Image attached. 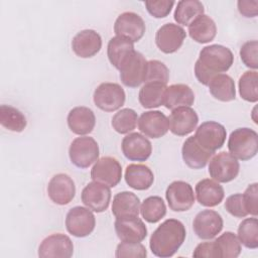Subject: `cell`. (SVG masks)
I'll return each mask as SVG.
<instances>
[{"mask_svg": "<svg viewBox=\"0 0 258 258\" xmlns=\"http://www.w3.org/2000/svg\"><path fill=\"white\" fill-rule=\"evenodd\" d=\"M168 121L169 130L172 134L176 136H185L197 128L199 116L190 107H179L171 111Z\"/></svg>", "mask_w": 258, "mask_h": 258, "instance_id": "cell-22", "label": "cell"}, {"mask_svg": "<svg viewBox=\"0 0 258 258\" xmlns=\"http://www.w3.org/2000/svg\"><path fill=\"white\" fill-rule=\"evenodd\" d=\"M224 226L221 215L213 210H203L198 213L192 221L195 234L203 240H211L222 231Z\"/></svg>", "mask_w": 258, "mask_h": 258, "instance_id": "cell-13", "label": "cell"}, {"mask_svg": "<svg viewBox=\"0 0 258 258\" xmlns=\"http://www.w3.org/2000/svg\"><path fill=\"white\" fill-rule=\"evenodd\" d=\"M228 149L237 159L242 161L253 158L258 152V134L255 130L243 127L231 132Z\"/></svg>", "mask_w": 258, "mask_h": 258, "instance_id": "cell-3", "label": "cell"}, {"mask_svg": "<svg viewBox=\"0 0 258 258\" xmlns=\"http://www.w3.org/2000/svg\"><path fill=\"white\" fill-rule=\"evenodd\" d=\"M239 12L247 18L256 17L258 14V1H249V0H240L237 2Z\"/></svg>", "mask_w": 258, "mask_h": 258, "instance_id": "cell-47", "label": "cell"}, {"mask_svg": "<svg viewBox=\"0 0 258 258\" xmlns=\"http://www.w3.org/2000/svg\"><path fill=\"white\" fill-rule=\"evenodd\" d=\"M47 195L51 202L56 205L70 204L76 195V185L73 178L66 173L53 175L47 184Z\"/></svg>", "mask_w": 258, "mask_h": 258, "instance_id": "cell-18", "label": "cell"}, {"mask_svg": "<svg viewBox=\"0 0 258 258\" xmlns=\"http://www.w3.org/2000/svg\"><path fill=\"white\" fill-rule=\"evenodd\" d=\"M147 60L139 51L134 53L124 62L119 70L122 84L128 88H137L145 81Z\"/></svg>", "mask_w": 258, "mask_h": 258, "instance_id": "cell-11", "label": "cell"}, {"mask_svg": "<svg viewBox=\"0 0 258 258\" xmlns=\"http://www.w3.org/2000/svg\"><path fill=\"white\" fill-rule=\"evenodd\" d=\"M74 253V244L64 234H51L44 238L38 247L40 258H70Z\"/></svg>", "mask_w": 258, "mask_h": 258, "instance_id": "cell-15", "label": "cell"}, {"mask_svg": "<svg viewBox=\"0 0 258 258\" xmlns=\"http://www.w3.org/2000/svg\"><path fill=\"white\" fill-rule=\"evenodd\" d=\"M257 50H258L257 40L247 41L240 48V57L242 62L247 68L252 69L253 71H256L258 69Z\"/></svg>", "mask_w": 258, "mask_h": 258, "instance_id": "cell-42", "label": "cell"}, {"mask_svg": "<svg viewBox=\"0 0 258 258\" xmlns=\"http://www.w3.org/2000/svg\"><path fill=\"white\" fill-rule=\"evenodd\" d=\"M234 62V55L230 48L221 44L205 46L195 63V76L204 86L217 75L226 73Z\"/></svg>", "mask_w": 258, "mask_h": 258, "instance_id": "cell-1", "label": "cell"}, {"mask_svg": "<svg viewBox=\"0 0 258 258\" xmlns=\"http://www.w3.org/2000/svg\"><path fill=\"white\" fill-rule=\"evenodd\" d=\"M115 256L117 258L123 257H134V258H144L147 256V251L144 245L141 243L132 242H121L117 245Z\"/></svg>", "mask_w": 258, "mask_h": 258, "instance_id": "cell-41", "label": "cell"}, {"mask_svg": "<svg viewBox=\"0 0 258 258\" xmlns=\"http://www.w3.org/2000/svg\"><path fill=\"white\" fill-rule=\"evenodd\" d=\"M138 129L145 136L157 139L169 130L168 118L160 111H147L138 118Z\"/></svg>", "mask_w": 258, "mask_h": 258, "instance_id": "cell-20", "label": "cell"}, {"mask_svg": "<svg viewBox=\"0 0 258 258\" xmlns=\"http://www.w3.org/2000/svg\"><path fill=\"white\" fill-rule=\"evenodd\" d=\"M211 95L221 102H231L236 98L234 80L227 74L215 76L208 85Z\"/></svg>", "mask_w": 258, "mask_h": 258, "instance_id": "cell-31", "label": "cell"}, {"mask_svg": "<svg viewBox=\"0 0 258 258\" xmlns=\"http://www.w3.org/2000/svg\"><path fill=\"white\" fill-rule=\"evenodd\" d=\"M238 239L248 249L258 247V221L256 217L243 220L238 227Z\"/></svg>", "mask_w": 258, "mask_h": 258, "instance_id": "cell-37", "label": "cell"}, {"mask_svg": "<svg viewBox=\"0 0 258 258\" xmlns=\"http://www.w3.org/2000/svg\"><path fill=\"white\" fill-rule=\"evenodd\" d=\"M69 156L75 166L88 168L99 159V145L93 137H77L70 145Z\"/></svg>", "mask_w": 258, "mask_h": 258, "instance_id": "cell-4", "label": "cell"}, {"mask_svg": "<svg viewBox=\"0 0 258 258\" xmlns=\"http://www.w3.org/2000/svg\"><path fill=\"white\" fill-rule=\"evenodd\" d=\"M166 85L161 83H145L138 94L140 105L145 109H153L163 105Z\"/></svg>", "mask_w": 258, "mask_h": 258, "instance_id": "cell-32", "label": "cell"}, {"mask_svg": "<svg viewBox=\"0 0 258 258\" xmlns=\"http://www.w3.org/2000/svg\"><path fill=\"white\" fill-rule=\"evenodd\" d=\"M196 196L200 205L213 208L223 202L225 191L218 181L204 178L196 184Z\"/></svg>", "mask_w": 258, "mask_h": 258, "instance_id": "cell-25", "label": "cell"}, {"mask_svg": "<svg viewBox=\"0 0 258 258\" xmlns=\"http://www.w3.org/2000/svg\"><path fill=\"white\" fill-rule=\"evenodd\" d=\"M67 121L70 130L80 136L90 134L96 125L94 112L85 106H78L70 110Z\"/></svg>", "mask_w": 258, "mask_h": 258, "instance_id": "cell-23", "label": "cell"}, {"mask_svg": "<svg viewBox=\"0 0 258 258\" xmlns=\"http://www.w3.org/2000/svg\"><path fill=\"white\" fill-rule=\"evenodd\" d=\"M195 102V94L185 84H173L166 87L163 105L169 110L179 107H190Z\"/></svg>", "mask_w": 258, "mask_h": 258, "instance_id": "cell-27", "label": "cell"}, {"mask_svg": "<svg viewBox=\"0 0 258 258\" xmlns=\"http://www.w3.org/2000/svg\"><path fill=\"white\" fill-rule=\"evenodd\" d=\"M214 153L203 148L195 139L194 136L188 137L182 144L181 156L184 163L192 169L204 168Z\"/></svg>", "mask_w": 258, "mask_h": 258, "instance_id": "cell-24", "label": "cell"}, {"mask_svg": "<svg viewBox=\"0 0 258 258\" xmlns=\"http://www.w3.org/2000/svg\"><path fill=\"white\" fill-rule=\"evenodd\" d=\"M102 47L101 35L93 29L79 31L72 40V49L76 55L82 58H90L96 55Z\"/></svg>", "mask_w": 258, "mask_h": 258, "instance_id": "cell-21", "label": "cell"}, {"mask_svg": "<svg viewBox=\"0 0 258 258\" xmlns=\"http://www.w3.org/2000/svg\"><path fill=\"white\" fill-rule=\"evenodd\" d=\"M140 214L146 222L157 223L166 215L165 203L158 196L148 197L140 206Z\"/></svg>", "mask_w": 258, "mask_h": 258, "instance_id": "cell-35", "label": "cell"}, {"mask_svg": "<svg viewBox=\"0 0 258 258\" xmlns=\"http://www.w3.org/2000/svg\"><path fill=\"white\" fill-rule=\"evenodd\" d=\"M240 170V164L230 152H220L210 159V176L218 182H230L237 177Z\"/></svg>", "mask_w": 258, "mask_h": 258, "instance_id": "cell-7", "label": "cell"}, {"mask_svg": "<svg viewBox=\"0 0 258 258\" xmlns=\"http://www.w3.org/2000/svg\"><path fill=\"white\" fill-rule=\"evenodd\" d=\"M134 42L131 40L121 37H112L107 46V55L110 63L118 71L124 64V62L134 53Z\"/></svg>", "mask_w": 258, "mask_h": 258, "instance_id": "cell-26", "label": "cell"}, {"mask_svg": "<svg viewBox=\"0 0 258 258\" xmlns=\"http://www.w3.org/2000/svg\"><path fill=\"white\" fill-rule=\"evenodd\" d=\"M124 156L131 161H145L152 152L151 142L142 134L133 132L127 134L121 143Z\"/></svg>", "mask_w": 258, "mask_h": 258, "instance_id": "cell-19", "label": "cell"}, {"mask_svg": "<svg viewBox=\"0 0 258 258\" xmlns=\"http://www.w3.org/2000/svg\"><path fill=\"white\" fill-rule=\"evenodd\" d=\"M239 94L250 103L258 101V74L256 71H247L239 79Z\"/></svg>", "mask_w": 258, "mask_h": 258, "instance_id": "cell-39", "label": "cell"}, {"mask_svg": "<svg viewBox=\"0 0 258 258\" xmlns=\"http://www.w3.org/2000/svg\"><path fill=\"white\" fill-rule=\"evenodd\" d=\"M186 37L185 30L178 24L165 23L155 34V43L163 53H173L177 51Z\"/></svg>", "mask_w": 258, "mask_h": 258, "instance_id": "cell-16", "label": "cell"}, {"mask_svg": "<svg viewBox=\"0 0 258 258\" xmlns=\"http://www.w3.org/2000/svg\"><path fill=\"white\" fill-rule=\"evenodd\" d=\"M219 258H236L241 253V243L233 232H225L215 241Z\"/></svg>", "mask_w": 258, "mask_h": 258, "instance_id": "cell-36", "label": "cell"}, {"mask_svg": "<svg viewBox=\"0 0 258 258\" xmlns=\"http://www.w3.org/2000/svg\"><path fill=\"white\" fill-rule=\"evenodd\" d=\"M114 228L121 242L140 243L147 236V228L138 216L116 218Z\"/></svg>", "mask_w": 258, "mask_h": 258, "instance_id": "cell-14", "label": "cell"}, {"mask_svg": "<svg viewBox=\"0 0 258 258\" xmlns=\"http://www.w3.org/2000/svg\"><path fill=\"white\" fill-rule=\"evenodd\" d=\"M169 80V70L160 60L151 59L147 61L144 83H161L166 85Z\"/></svg>", "mask_w": 258, "mask_h": 258, "instance_id": "cell-40", "label": "cell"}, {"mask_svg": "<svg viewBox=\"0 0 258 258\" xmlns=\"http://www.w3.org/2000/svg\"><path fill=\"white\" fill-rule=\"evenodd\" d=\"M194 257H214V258H219L218 250L216 248L215 242H204L200 243L196 249L194 250L192 253Z\"/></svg>", "mask_w": 258, "mask_h": 258, "instance_id": "cell-46", "label": "cell"}, {"mask_svg": "<svg viewBox=\"0 0 258 258\" xmlns=\"http://www.w3.org/2000/svg\"><path fill=\"white\" fill-rule=\"evenodd\" d=\"M146 9L148 11V13L155 17V18H164L166 17L173 5H174V1H169V0H158V1H145L144 2Z\"/></svg>", "mask_w": 258, "mask_h": 258, "instance_id": "cell-44", "label": "cell"}, {"mask_svg": "<svg viewBox=\"0 0 258 258\" xmlns=\"http://www.w3.org/2000/svg\"><path fill=\"white\" fill-rule=\"evenodd\" d=\"M125 181L133 189L146 190L154 181L152 170L145 164L131 163L125 169Z\"/></svg>", "mask_w": 258, "mask_h": 258, "instance_id": "cell-28", "label": "cell"}, {"mask_svg": "<svg viewBox=\"0 0 258 258\" xmlns=\"http://www.w3.org/2000/svg\"><path fill=\"white\" fill-rule=\"evenodd\" d=\"M0 123L7 130L17 133L22 132L27 125L24 114L10 105L0 106Z\"/></svg>", "mask_w": 258, "mask_h": 258, "instance_id": "cell-34", "label": "cell"}, {"mask_svg": "<svg viewBox=\"0 0 258 258\" xmlns=\"http://www.w3.org/2000/svg\"><path fill=\"white\" fill-rule=\"evenodd\" d=\"M91 178L94 181L108 185L116 186L122 178V167L120 162L111 156L99 158L91 169Z\"/></svg>", "mask_w": 258, "mask_h": 258, "instance_id": "cell-9", "label": "cell"}, {"mask_svg": "<svg viewBox=\"0 0 258 258\" xmlns=\"http://www.w3.org/2000/svg\"><path fill=\"white\" fill-rule=\"evenodd\" d=\"M205 12L204 5L198 0H181L177 2L173 18L177 24L188 26L196 18Z\"/></svg>", "mask_w": 258, "mask_h": 258, "instance_id": "cell-33", "label": "cell"}, {"mask_svg": "<svg viewBox=\"0 0 258 258\" xmlns=\"http://www.w3.org/2000/svg\"><path fill=\"white\" fill-rule=\"evenodd\" d=\"M95 105L102 111L113 112L120 109L126 100L124 89L116 83H102L94 91Z\"/></svg>", "mask_w": 258, "mask_h": 258, "instance_id": "cell-5", "label": "cell"}, {"mask_svg": "<svg viewBox=\"0 0 258 258\" xmlns=\"http://www.w3.org/2000/svg\"><path fill=\"white\" fill-rule=\"evenodd\" d=\"M140 213V200L131 191H121L114 196L112 214L116 218L138 216Z\"/></svg>", "mask_w": 258, "mask_h": 258, "instance_id": "cell-29", "label": "cell"}, {"mask_svg": "<svg viewBox=\"0 0 258 258\" xmlns=\"http://www.w3.org/2000/svg\"><path fill=\"white\" fill-rule=\"evenodd\" d=\"M188 34L196 42L208 43L216 37L217 25L210 16L203 14L188 25Z\"/></svg>", "mask_w": 258, "mask_h": 258, "instance_id": "cell-30", "label": "cell"}, {"mask_svg": "<svg viewBox=\"0 0 258 258\" xmlns=\"http://www.w3.org/2000/svg\"><path fill=\"white\" fill-rule=\"evenodd\" d=\"M137 122V113L133 109L124 108L115 113L112 117L111 125L119 134H129L136 128Z\"/></svg>", "mask_w": 258, "mask_h": 258, "instance_id": "cell-38", "label": "cell"}, {"mask_svg": "<svg viewBox=\"0 0 258 258\" xmlns=\"http://www.w3.org/2000/svg\"><path fill=\"white\" fill-rule=\"evenodd\" d=\"M165 198L169 209L173 212L188 211L195 204L194 189L183 180L172 181L166 188Z\"/></svg>", "mask_w": 258, "mask_h": 258, "instance_id": "cell-10", "label": "cell"}, {"mask_svg": "<svg viewBox=\"0 0 258 258\" xmlns=\"http://www.w3.org/2000/svg\"><path fill=\"white\" fill-rule=\"evenodd\" d=\"M225 209L230 215L236 218H245L248 215L242 194L229 196L225 202Z\"/></svg>", "mask_w": 258, "mask_h": 258, "instance_id": "cell-43", "label": "cell"}, {"mask_svg": "<svg viewBox=\"0 0 258 258\" xmlns=\"http://www.w3.org/2000/svg\"><path fill=\"white\" fill-rule=\"evenodd\" d=\"M185 237L184 225L179 220L167 219L151 234L149 247L153 255L160 258H168L177 252Z\"/></svg>", "mask_w": 258, "mask_h": 258, "instance_id": "cell-2", "label": "cell"}, {"mask_svg": "<svg viewBox=\"0 0 258 258\" xmlns=\"http://www.w3.org/2000/svg\"><path fill=\"white\" fill-rule=\"evenodd\" d=\"M81 199L83 204L96 213L105 212L111 202V189L108 185L92 181L82 190Z\"/></svg>", "mask_w": 258, "mask_h": 258, "instance_id": "cell-17", "label": "cell"}, {"mask_svg": "<svg viewBox=\"0 0 258 258\" xmlns=\"http://www.w3.org/2000/svg\"><path fill=\"white\" fill-rule=\"evenodd\" d=\"M96 219L89 208L77 206L72 208L66 217L67 231L78 238L89 236L95 229Z\"/></svg>", "mask_w": 258, "mask_h": 258, "instance_id": "cell-6", "label": "cell"}, {"mask_svg": "<svg viewBox=\"0 0 258 258\" xmlns=\"http://www.w3.org/2000/svg\"><path fill=\"white\" fill-rule=\"evenodd\" d=\"M258 183L254 182L248 185V187L245 189L243 196L245 208L247 210L248 215L250 214L253 217H257L258 215Z\"/></svg>", "mask_w": 258, "mask_h": 258, "instance_id": "cell-45", "label": "cell"}, {"mask_svg": "<svg viewBox=\"0 0 258 258\" xmlns=\"http://www.w3.org/2000/svg\"><path fill=\"white\" fill-rule=\"evenodd\" d=\"M145 29L146 27L142 17L131 11L121 13L114 23L115 34L127 38L132 42L139 41L143 37Z\"/></svg>", "mask_w": 258, "mask_h": 258, "instance_id": "cell-12", "label": "cell"}, {"mask_svg": "<svg viewBox=\"0 0 258 258\" xmlns=\"http://www.w3.org/2000/svg\"><path fill=\"white\" fill-rule=\"evenodd\" d=\"M194 137L203 148L215 153L224 145L227 131L222 124L216 121H206L197 128Z\"/></svg>", "mask_w": 258, "mask_h": 258, "instance_id": "cell-8", "label": "cell"}]
</instances>
